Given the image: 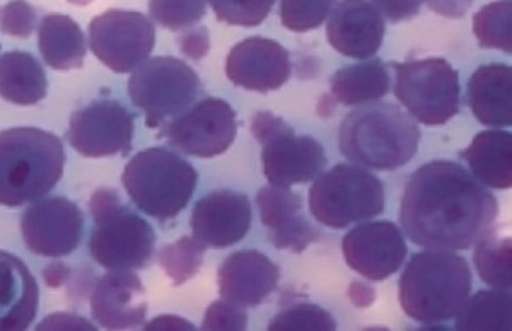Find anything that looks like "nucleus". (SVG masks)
<instances>
[{
	"mask_svg": "<svg viewBox=\"0 0 512 331\" xmlns=\"http://www.w3.org/2000/svg\"><path fill=\"white\" fill-rule=\"evenodd\" d=\"M473 33L482 48L512 53V0H497L473 16Z\"/></svg>",
	"mask_w": 512,
	"mask_h": 331,
	"instance_id": "obj_30",
	"label": "nucleus"
},
{
	"mask_svg": "<svg viewBox=\"0 0 512 331\" xmlns=\"http://www.w3.org/2000/svg\"><path fill=\"white\" fill-rule=\"evenodd\" d=\"M250 200L243 193L217 190L198 200L193 209V238L209 248L224 250L246 238L251 227Z\"/></svg>",
	"mask_w": 512,
	"mask_h": 331,
	"instance_id": "obj_17",
	"label": "nucleus"
},
{
	"mask_svg": "<svg viewBox=\"0 0 512 331\" xmlns=\"http://www.w3.org/2000/svg\"><path fill=\"white\" fill-rule=\"evenodd\" d=\"M195 70L175 57L144 60L128 81V94L146 115V125L158 128L190 110L202 96Z\"/></svg>",
	"mask_w": 512,
	"mask_h": 331,
	"instance_id": "obj_8",
	"label": "nucleus"
},
{
	"mask_svg": "<svg viewBox=\"0 0 512 331\" xmlns=\"http://www.w3.org/2000/svg\"><path fill=\"white\" fill-rule=\"evenodd\" d=\"M36 28L35 7L26 0H12L0 7V30L9 36L30 38Z\"/></svg>",
	"mask_w": 512,
	"mask_h": 331,
	"instance_id": "obj_36",
	"label": "nucleus"
},
{
	"mask_svg": "<svg viewBox=\"0 0 512 331\" xmlns=\"http://www.w3.org/2000/svg\"><path fill=\"white\" fill-rule=\"evenodd\" d=\"M337 0H280V21L294 33L318 30Z\"/></svg>",
	"mask_w": 512,
	"mask_h": 331,
	"instance_id": "obj_33",
	"label": "nucleus"
},
{
	"mask_svg": "<svg viewBox=\"0 0 512 331\" xmlns=\"http://www.w3.org/2000/svg\"><path fill=\"white\" fill-rule=\"evenodd\" d=\"M248 326V314L245 308H239L233 302L216 301L210 304L205 313L202 330L207 331H243Z\"/></svg>",
	"mask_w": 512,
	"mask_h": 331,
	"instance_id": "obj_37",
	"label": "nucleus"
},
{
	"mask_svg": "<svg viewBox=\"0 0 512 331\" xmlns=\"http://www.w3.org/2000/svg\"><path fill=\"white\" fill-rule=\"evenodd\" d=\"M40 289L18 256L0 251V331H23L35 321Z\"/></svg>",
	"mask_w": 512,
	"mask_h": 331,
	"instance_id": "obj_22",
	"label": "nucleus"
},
{
	"mask_svg": "<svg viewBox=\"0 0 512 331\" xmlns=\"http://www.w3.org/2000/svg\"><path fill=\"white\" fill-rule=\"evenodd\" d=\"M395 96L408 113L427 127H441L458 115L461 105L458 70L444 59L393 64Z\"/></svg>",
	"mask_w": 512,
	"mask_h": 331,
	"instance_id": "obj_10",
	"label": "nucleus"
},
{
	"mask_svg": "<svg viewBox=\"0 0 512 331\" xmlns=\"http://www.w3.org/2000/svg\"><path fill=\"white\" fill-rule=\"evenodd\" d=\"M371 4L391 23H402L419 14L422 0H371Z\"/></svg>",
	"mask_w": 512,
	"mask_h": 331,
	"instance_id": "obj_38",
	"label": "nucleus"
},
{
	"mask_svg": "<svg viewBox=\"0 0 512 331\" xmlns=\"http://www.w3.org/2000/svg\"><path fill=\"white\" fill-rule=\"evenodd\" d=\"M47 89L45 69L31 53L14 50L0 57V98L19 106L36 105Z\"/></svg>",
	"mask_w": 512,
	"mask_h": 331,
	"instance_id": "obj_26",
	"label": "nucleus"
},
{
	"mask_svg": "<svg viewBox=\"0 0 512 331\" xmlns=\"http://www.w3.org/2000/svg\"><path fill=\"white\" fill-rule=\"evenodd\" d=\"M268 330L333 331L337 330V323L333 320L332 314L320 306L311 302H299L280 311L274 320L268 323Z\"/></svg>",
	"mask_w": 512,
	"mask_h": 331,
	"instance_id": "obj_32",
	"label": "nucleus"
},
{
	"mask_svg": "<svg viewBox=\"0 0 512 331\" xmlns=\"http://www.w3.org/2000/svg\"><path fill=\"white\" fill-rule=\"evenodd\" d=\"M84 231V217L69 198L36 200L21 219V233L28 250L47 258H62L77 250Z\"/></svg>",
	"mask_w": 512,
	"mask_h": 331,
	"instance_id": "obj_14",
	"label": "nucleus"
},
{
	"mask_svg": "<svg viewBox=\"0 0 512 331\" xmlns=\"http://www.w3.org/2000/svg\"><path fill=\"white\" fill-rule=\"evenodd\" d=\"M475 246V267L480 279L494 289L509 291L512 285L511 236H501L492 226Z\"/></svg>",
	"mask_w": 512,
	"mask_h": 331,
	"instance_id": "obj_29",
	"label": "nucleus"
},
{
	"mask_svg": "<svg viewBox=\"0 0 512 331\" xmlns=\"http://www.w3.org/2000/svg\"><path fill=\"white\" fill-rule=\"evenodd\" d=\"M164 135L176 151L187 156H221L238 135L236 111L224 99L205 98L166 123Z\"/></svg>",
	"mask_w": 512,
	"mask_h": 331,
	"instance_id": "obj_12",
	"label": "nucleus"
},
{
	"mask_svg": "<svg viewBox=\"0 0 512 331\" xmlns=\"http://www.w3.org/2000/svg\"><path fill=\"white\" fill-rule=\"evenodd\" d=\"M38 330H96L93 323L79 318L76 314L57 313L40 323Z\"/></svg>",
	"mask_w": 512,
	"mask_h": 331,
	"instance_id": "obj_40",
	"label": "nucleus"
},
{
	"mask_svg": "<svg viewBox=\"0 0 512 331\" xmlns=\"http://www.w3.org/2000/svg\"><path fill=\"white\" fill-rule=\"evenodd\" d=\"M291 57L279 41L251 36L229 52L226 74L234 86L270 93L282 88L291 77Z\"/></svg>",
	"mask_w": 512,
	"mask_h": 331,
	"instance_id": "obj_16",
	"label": "nucleus"
},
{
	"mask_svg": "<svg viewBox=\"0 0 512 331\" xmlns=\"http://www.w3.org/2000/svg\"><path fill=\"white\" fill-rule=\"evenodd\" d=\"M122 181L137 209L158 221H169L187 209L198 173L176 152L151 147L130 159Z\"/></svg>",
	"mask_w": 512,
	"mask_h": 331,
	"instance_id": "obj_5",
	"label": "nucleus"
},
{
	"mask_svg": "<svg viewBox=\"0 0 512 331\" xmlns=\"http://www.w3.org/2000/svg\"><path fill=\"white\" fill-rule=\"evenodd\" d=\"M332 93L345 106L366 105L383 98L390 91V72L383 60L347 65L333 74Z\"/></svg>",
	"mask_w": 512,
	"mask_h": 331,
	"instance_id": "obj_27",
	"label": "nucleus"
},
{
	"mask_svg": "<svg viewBox=\"0 0 512 331\" xmlns=\"http://www.w3.org/2000/svg\"><path fill=\"white\" fill-rule=\"evenodd\" d=\"M146 330H166V331H178V330H195V326L190 321L178 318V316H159L156 320L151 321L149 325H146Z\"/></svg>",
	"mask_w": 512,
	"mask_h": 331,
	"instance_id": "obj_42",
	"label": "nucleus"
},
{
	"mask_svg": "<svg viewBox=\"0 0 512 331\" xmlns=\"http://www.w3.org/2000/svg\"><path fill=\"white\" fill-rule=\"evenodd\" d=\"M420 128L393 103L379 101L350 111L338 128V146L352 163L378 171H395L419 151Z\"/></svg>",
	"mask_w": 512,
	"mask_h": 331,
	"instance_id": "obj_2",
	"label": "nucleus"
},
{
	"mask_svg": "<svg viewBox=\"0 0 512 331\" xmlns=\"http://www.w3.org/2000/svg\"><path fill=\"white\" fill-rule=\"evenodd\" d=\"M70 146L84 157L128 154L134 140V115L115 99H99L70 117Z\"/></svg>",
	"mask_w": 512,
	"mask_h": 331,
	"instance_id": "obj_13",
	"label": "nucleus"
},
{
	"mask_svg": "<svg viewBox=\"0 0 512 331\" xmlns=\"http://www.w3.org/2000/svg\"><path fill=\"white\" fill-rule=\"evenodd\" d=\"M461 157L470 164L473 176L482 185L509 190L512 186V134L506 130H489L475 135Z\"/></svg>",
	"mask_w": 512,
	"mask_h": 331,
	"instance_id": "obj_24",
	"label": "nucleus"
},
{
	"mask_svg": "<svg viewBox=\"0 0 512 331\" xmlns=\"http://www.w3.org/2000/svg\"><path fill=\"white\" fill-rule=\"evenodd\" d=\"M41 57L55 70L81 69L86 60V38L81 26L64 14H48L38 26Z\"/></svg>",
	"mask_w": 512,
	"mask_h": 331,
	"instance_id": "obj_25",
	"label": "nucleus"
},
{
	"mask_svg": "<svg viewBox=\"0 0 512 331\" xmlns=\"http://www.w3.org/2000/svg\"><path fill=\"white\" fill-rule=\"evenodd\" d=\"M209 4L216 12L217 21L255 28L268 18L275 0H209Z\"/></svg>",
	"mask_w": 512,
	"mask_h": 331,
	"instance_id": "obj_35",
	"label": "nucleus"
},
{
	"mask_svg": "<svg viewBox=\"0 0 512 331\" xmlns=\"http://www.w3.org/2000/svg\"><path fill=\"white\" fill-rule=\"evenodd\" d=\"M89 43L99 62L127 74L149 59L156 47V28L140 12L110 9L89 23Z\"/></svg>",
	"mask_w": 512,
	"mask_h": 331,
	"instance_id": "obj_11",
	"label": "nucleus"
},
{
	"mask_svg": "<svg viewBox=\"0 0 512 331\" xmlns=\"http://www.w3.org/2000/svg\"><path fill=\"white\" fill-rule=\"evenodd\" d=\"M432 12L443 18L460 19L470 11L475 0H422Z\"/></svg>",
	"mask_w": 512,
	"mask_h": 331,
	"instance_id": "obj_41",
	"label": "nucleus"
},
{
	"mask_svg": "<svg viewBox=\"0 0 512 331\" xmlns=\"http://www.w3.org/2000/svg\"><path fill=\"white\" fill-rule=\"evenodd\" d=\"M180 50L193 60H202L210 50L209 31L204 26L187 31L180 38Z\"/></svg>",
	"mask_w": 512,
	"mask_h": 331,
	"instance_id": "obj_39",
	"label": "nucleus"
},
{
	"mask_svg": "<svg viewBox=\"0 0 512 331\" xmlns=\"http://www.w3.org/2000/svg\"><path fill=\"white\" fill-rule=\"evenodd\" d=\"M207 12V0H149L151 18L169 31L192 28Z\"/></svg>",
	"mask_w": 512,
	"mask_h": 331,
	"instance_id": "obj_34",
	"label": "nucleus"
},
{
	"mask_svg": "<svg viewBox=\"0 0 512 331\" xmlns=\"http://www.w3.org/2000/svg\"><path fill=\"white\" fill-rule=\"evenodd\" d=\"M258 210L268 239L277 250L303 253L320 233L303 215V198L284 186H263L258 197Z\"/></svg>",
	"mask_w": 512,
	"mask_h": 331,
	"instance_id": "obj_20",
	"label": "nucleus"
},
{
	"mask_svg": "<svg viewBox=\"0 0 512 331\" xmlns=\"http://www.w3.org/2000/svg\"><path fill=\"white\" fill-rule=\"evenodd\" d=\"M345 262L364 279H390L407 260L408 248L402 231L393 222H367L345 234Z\"/></svg>",
	"mask_w": 512,
	"mask_h": 331,
	"instance_id": "obj_15",
	"label": "nucleus"
},
{
	"mask_svg": "<svg viewBox=\"0 0 512 331\" xmlns=\"http://www.w3.org/2000/svg\"><path fill=\"white\" fill-rule=\"evenodd\" d=\"M146 289L130 270H110L94 285L91 313L108 330H130L146 323Z\"/></svg>",
	"mask_w": 512,
	"mask_h": 331,
	"instance_id": "obj_19",
	"label": "nucleus"
},
{
	"mask_svg": "<svg viewBox=\"0 0 512 331\" xmlns=\"http://www.w3.org/2000/svg\"><path fill=\"white\" fill-rule=\"evenodd\" d=\"M511 328L509 291H480L456 314V330L507 331Z\"/></svg>",
	"mask_w": 512,
	"mask_h": 331,
	"instance_id": "obj_28",
	"label": "nucleus"
},
{
	"mask_svg": "<svg viewBox=\"0 0 512 331\" xmlns=\"http://www.w3.org/2000/svg\"><path fill=\"white\" fill-rule=\"evenodd\" d=\"M497 198L460 164L432 161L417 169L402 198L403 231L425 250H470L494 226Z\"/></svg>",
	"mask_w": 512,
	"mask_h": 331,
	"instance_id": "obj_1",
	"label": "nucleus"
},
{
	"mask_svg": "<svg viewBox=\"0 0 512 331\" xmlns=\"http://www.w3.org/2000/svg\"><path fill=\"white\" fill-rule=\"evenodd\" d=\"M93 231L89 250L106 270H139L151 262L156 234L149 222L122 204L115 190H98L91 197Z\"/></svg>",
	"mask_w": 512,
	"mask_h": 331,
	"instance_id": "obj_6",
	"label": "nucleus"
},
{
	"mask_svg": "<svg viewBox=\"0 0 512 331\" xmlns=\"http://www.w3.org/2000/svg\"><path fill=\"white\" fill-rule=\"evenodd\" d=\"M468 105L473 117L489 127L512 125V69L509 65L478 67L468 82Z\"/></svg>",
	"mask_w": 512,
	"mask_h": 331,
	"instance_id": "obj_23",
	"label": "nucleus"
},
{
	"mask_svg": "<svg viewBox=\"0 0 512 331\" xmlns=\"http://www.w3.org/2000/svg\"><path fill=\"white\" fill-rule=\"evenodd\" d=\"M64 144L40 128L0 132V205L23 207L45 197L64 175Z\"/></svg>",
	"mask_w": 512,
	"mask_h": 331,
	"instance_id": "obj_3",
	"label": "nucleus"
},
{
	"mask_svg": "<svg viewBox=\"0 0 512 331\" xmlns=\"http://www.w3.org/2000/svg\"><path fill=\"white\" fill-rule=\"evenodd\" d=\"M349 297L350 301L354 302V306H357V308H367L376 299V292L369 285L361 284V282H352L349 289Z\"/></svg>",
	"mask_w": 512,
	"mask_h": 331,
	"instance_id": "obj_43",
	"label": "nucleus"
},
{
	"mask_svg": "<svg viewBox=\"0 0 512 331\" xmlns=\"http://www.w3.org/2000/svg\"><path fill=\"white\" fill-rule=\"evenodd\" d=\"M205 248L207 246L197 238L185 236L159 251V265L168 273L173 284L180 287L197 275L204 263Z\"/></svg>",
	"mask_w": 512,
	"mask_h": 331,
	"instance_id": "obj_31",
	"label": "nucleus"
},
{
	"mask_svg": "<svg viewBox=\"0 0 512 331\" xmlns=\"http://www.w3.org/2000/svg\"><path fill=\"white\" fill-rule=\"evenodd\" d=\"M251 134L262 144L263 173L270 185L291 188L315 180L326 164L318 140L303 135L270 111H258L251 120Z\"/></svg>",
	"mask_w": 512,
	"mask_h": 331,
	"instance_id": "obj_9",
	"label": "nucleus"
},
{
	"mask_svg": "<svg viewBox=\"0 0 512 331\" xmlns=\"http://www.w3.org/2000/svg\"><path fill=\"white\" fill-rule=\"evenodd\" d=\"M69 268L65 267L64 263H52L50 267L45 268L43 273V279L47 282L50 287H60L69 280Z\"/></svg>",
	"mask_w": 512,
	"mask_h": 331,
	"instance_id": "obj_44",
	"label": "nucleus"
},
{
	"mask_svg": "<svg viewBox=\"0 0 512 331\" xmlns=\"http://www.w3.org/2000/svg\"><path fill=\"white\" fill-rule=\"evenodd\" d=\"M384 35L383 16L367 0H340L326 24L328 43L350 59L374 57L383 47Z\"/></svg>",
	"mask_w": 512,
	"mask_h": 331,
	"instance_id": "obj_18",
	"label": "nucleus"
},
{
	"mask_svg": "<svg viewBox=\"0 0 512 331\" xmlns=\"http://www.w3.org/2000/svg\"><path fill=\"white\" fill-rule=\"evenodd\" d=\"M70 4H76V6H88L93 0H67Z\"/></svg>",
	"mask_w": 512,
	"mask_h": 331,
	"instance_id": "obj_45",
	"label": "nucleus"
},
{
	"mask_svg": "<svg viewBox=\"0 0 512 331\" xmlns=\"http://www.w3.org/2000/svg\"><path fill=\"white\" fill-rule=\"evenodd\" d=\"M472 292V272L453 251L427 250L410 258L400 277V304L422 325L453 320Z\"/></svg>",
	"mask_w": 512,
	"mask_h": 331,
	"instance_id": "obj_4",
	"label": "nucleus"
},
{
	"mask_svg": "<svg viewBox=\"0 0 512 331\" xmlns=\"http://www.w3.org/2000/svg\"><path fill=\"white\" fill-rule=\"evenodd\" d=\"M280 270L260 251H238L227 256L217 272L222 299L239 308H256L277 289Z\"/></svg>",
	"mask_w": 512,
	"mask_h": 331,
	"instance_id": "obj_21",
	"label": "nucleus"
},
{
	"mask_svg": "<svg viewBox=\"0 0 512 331\" xmlns=\"http://www.w3.org/2000/svg\"><path fill=\"white\" fill-rule=\"evenodd\" d=\"M309 210L316 221L332 229L383 214L384 186L357 164H337L316 176L309 190Z\"/></svg>",
	"mask_w": 512,
	"mask_h": 331,
	"instance_id": "obj_7",
	"label": "nucleus"
}]
</instances>
